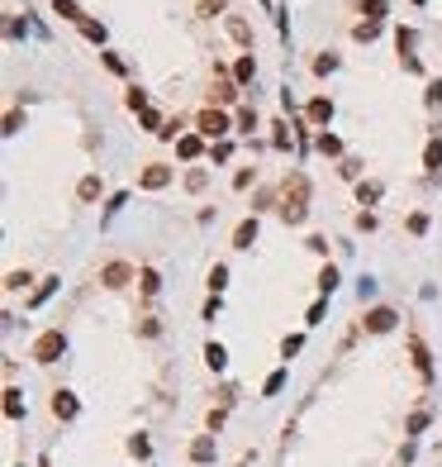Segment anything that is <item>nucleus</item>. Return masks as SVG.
Listing matches in <instances>:
<instances>
[{
	"label": "nucleus",
	"mask_w": 442,
	"mask_h": 467,
	"mask_svg": "<svg viewBox=\"0 0 442 467\" xmlns=\"http://www.w3.org/2000/svg\"><path fill=\"white\" fill-rule=\"evenodd\" d=\"M310 215V177L305 172H290L281 181V220L286 224H305Z\"/></svg>",
	"instance_id": "nucleus-1"
},
{
	"label": "nucleus",
	"mask_w": 442,
	"mask_h": 467,
	"mask_svg": "<svg viewBox=\"0 0 442 467\" xmlns=\"http://www.w3.org/2000/svg\"><path fill=\"white\" fill-rule=\"evenodd\" d=\"M62 353H67V334L62 329H43L38 339H33V348H29V357H33L38 367H52Z\"/></svg>",
	"instance_id": "nucleus-2"
},
{
	"label": "nucleus",
	"mask_w": 442,
	"mask_h": 467,
	"mask_svg": "<svg viewBox=\"0 0 442 467\" xmlns=\"http://www.w3.org/2000/svg\"><path fill=\"white\" fill-rule=\"evenodd\" d=\"M229 129H234V124H229V114L219 110V105H205V110L195 114V134L209 138V143H224V138H229Z\"/></svg>",
	"instance_id": "nucleus-3"
},
{
	"label": "nucleus",
	"mask_w": 442,
	"mask_h": 467,
	"mask_svg": "<svg viewBox=\"0 0 442 467\" xmlns=\"http://www.w3.org/2000/svg\"><path fill=\"white\" fill-rule=\"evenodd\" d=\"M238 101V82L224 72V67H214V82H209V105H234Z\"/></svg>",
	"instance_id": "nucleus-4"
},
{
	"label": "nucleus",
	"mask_w": 442,
	"mask_h": 467,
	"mask_svg": "<svg viewBox=\"0 0 442 467\" xmlns=\"http://www.w3.org/2000/svg\"><path fill=\"white\" fill-rule=\"evenodd\" d=\"M395 325H399V310H390V305H371V310H366V320H362L366 334H390Z\"/></svg>",
	"instance_id": "nucleus-5"
},
{
	"label": "nucleus",
	"mask_w": 442,
	"mask_h": 467,
	"mask_svg": "<svg viewBox=\"0 0 442 467\" xmlns=\"http://www.w3.org/2000/svg\"><path fill=\"white\" fill-rule=\"evenodd\" d=\"M129 281H138V272H133L129 262H105L100 267V286L105 291H124Z\"/></svg>",
	"instance_id": "nucleus-6"
},
{
	"label": "nucleus",
	"mask_w": 442,
	"mask_h": 467,
	"mask_svg": "<svg viewBox=\"0 0 442 467\" xmlns=\"http://www.w3.org/2000/svg\"><path fill=\"white\" fill-rule=\"evenodd\" d=\"M52 415H57L62 424H72V420H77V415H81V401H77V391H67V386H57V391H52Z\"/></svg>",
	"instance_id": "nucleus-7"
},
{
	"label": "nucleus",
	"mask_w": 442,
	"mask_h": 467,
	"mask_svg": "<svg viewBox=\"0 0 442 467\" xmlns=\"http://www.w3.org/2000/svg\"><path fill=\"white\" fill-rule=\"evenodd\" d=\"M172 177H176V172L167 163H148L138 172V186H143V191H162V186H172Z\"/></svg>",
	"instance_id": "nucleus-8"
},
{
	"label": "nucleus",
	"mask_w": 442,
	"mask_h": 467,
	"mask_svg": "<svg viewBox=\"0 0 442 467\" xmlns=\"http://www.w3.org/2000/svg\"><path fill=\"white\" fill-rule=\"evenodd\" d=\"M409 357H414L418 377H423V382H433V353H428V343H423L418 334H409Z\"/></svg>",
	"instance_id": "nucleus-9"
},
{
	"label": "nucleus",
	"mask_w": 442,
	"mask_h": 467,
	"mask_svg": "<svg viewBox=\"0 0 442 467\" xmlns=\"http://www.w3.org/2000/svg\"><path fill=\"white\" fill-rule=\"evenodd\" d=\"M305 119H310L314 129H328V119H333V101H328V96H314L310 105H305Z\"/></svg>",
	"instance_id": "nucleus-10"
},
{
	"label": "nucleus",
	"mask_w": 442,
	"mask_h": 467,
	"mask_svg": "<svg viewBox=\"0 0 442 467\" xmlns=\"http://www.w3.org/2000/svg\"><path fill=\"white\" fill-rule=\"evenodd\" d=\"M100 191H105L100 172H86V177L77 181V200H81V205H96V200H100Z\"/></svg>",
	"instance_id": "nucleus-11"
},
{
	"label": "nucleus",
	"mask_w": 442,
	"mask_h": 467,
	"mask_svg": "<svg viewBox=\"0 0 442 467\" xmlns=\"http://www.w3.org/2000/svg\"><path fill=\"white\" fill-rule=\"evenodd\" d=\"M52 15H57V20H62V24H86V20H91V15H86V10H81L77 0H52Z\"/></svg>",
	"instance_id": "nucleus-12"
},
{
	"label": "nucleus",
	"mask_w": 442,
	"mask_h": 467,
	"mask_svg": "<svg viewBox=\"0 0 442 467\" xmlns=\"http://www.w3.org/2000/svg\"><path fill=\"white\" fill-rule=\"evenodd\" d=\"M423 172H428V177H438L442 172V129H433L428 148H423Z\"/></svg>",
	"instance_id": "nucleus-13"
},
{
	"label": "nucleus",
	"mask_w": 442,
	"mask_h": 467,
	"mask_svg": "<svg viewBox=\"0 0 442 467\" xmlns=\"http://www.w3.org/2000/svg\"><path fill=\"white\" fill-rule=\"evenodd\" d=\"M200 153H205V138H200V134H181V138H176V158L195 163Z\"/></svg>",
	"instance_id": "nucleus-14"
},
{
	"label": "nucleus",
	"mask_w": 442,
	"mask_h": 467,
	"mask_svg": "<svg viewBox=\"0 0 442 467\" xmlns=\"http://www.w3.org/2000/svg\"><path fill=\"white\" fill-rule=\"evenodd\" d=\"M229 38H234V43H243V48L252 53V24H247L243 15H229Z\"/></svg>",
	"instance_id": "nucleus-15"
},
{
	"label": "nucleus",
	"mask_w": 442,
	"mask_h": 467,
	"mask_svg": "<svg viewBox=\"0 0 442 467\" xmlns=\"http://www.w3.org/2000/svg\"><path fill=\"white\" fill-rule=\"evenodd\" d=\"M257 229H261L257 215H247V220L234 229V248H252V244H257Z\"/></svg>",
	"instance_id": "nucleus-16"
},
{
	"label": "nucleus",
	"mask_w": 442,
	"mask_h": 467,
	"mask_svg": "<svg viewBox=\"0 0 442 467\" xmlns=\"http://www.w3.org/2000/svg\"><path fill=\"white\" fill-rule=\"evenodd\" d=\"M314 148H319L323 158H342V138L328 134V129H319V134H314Z\"/></svg>",
	"instance_id": "nucleus-17"
},
{
	"label": "nucleus",
	"mask_w": 442,
	"mask_h": 467,
	"mask_svg": "<svg viewBox=\"0 0 442 467\" xmlns=\"http://www.w3.org/2000/svg\"><path fill=\"white\" fill-rule=\"evenodd\" d=\"M5 420H24V391L5 386Z\"/></svg>",
	"instance_id": "nucleus-18"
},
{
	"label": "nucleus",
	"mask_w": 442,
	"mask_h": 467,
	"mask_svg": "<svg viewBox=\"0 0 442 467\" xmlns=\"http://www.w3.org/2000/svg\"><path fill=\"white\" fill-rule=\"evenodd\" d=\"M252 77H257V57H252V53H243V57L234 62V82H238V86H247Z\"/></svg>",
	"instance_id": "nucleus-19"
},
{
	"label": "nucleus",
	"mask_w": 442,
	"mask_h": 467,
	"mask_svg": "<svg viewBox=\"0 0 442 467\" xmlns=\"http://www.w3.org/2000/svg\"><path fill=\"white\" fill-rule=\"evenodd\" d=\"M205 362H209V372H224V367H229V348L209 339V343H205Z\"/></svg>",
	"instance_id": "nucleus-20"
},
{
	"label": "nucleus",
	"mask_w": 442,
	"mask_h": 467,
	"mask_svg": "<svg viewBox=\"0 0 442 467\" xmlns=\"http://www.w3.org/2000/svg\"><path fill=\"white\" fill-rule=\"evenodd\" d=\"M190 463H214V434H200L190 443Z\"/></svg>",
	"instance_id": "nucleus-21"
},
{
	"label": "nucleus",
	"mask_w": 442,
	"mask_h": 467,
	"mask_svg": "<svg viewBox=\"0 0 442 467\" xmlns=\"http://www.w3.org/2000/svg\"><path fill=\"white\" fill-rule=\"evenodd\" d=\"M314 286H319V296H333V291H338V267H333V262H323Z\"/></svg>",
	"instance_id": "nucleus-22"
},
{
	"label": "nucleus",
	"mask_w": 442,
	"mask_h": 467,
	"mask_svg": "<svg viewBox=\"0 0 442 467\" xmlns=\"http://www.w3.org/2000/svg\"><path fill=\"white\" fill-rule=\"evenodd\" d=\"M205 286H209V296H219V291L229 286V267H224V262H214V267H209V276H205Z\"/></svg>",
	"instance_id": "nucleus-23"
},
{
	"label": "nucleus",
	"mask_w": 442,
	"mask_h": 467,
	"mask_svg": "<svg viewBox=\"0 0 442 467\" xmlns=\"http://www.w3.org/2000/svg\"><path fill=\"white\" fill-rule=\"evenodd\" d=\"M381 195H386V186H381V181H357V200H362V205H376Z\"/></svg>",
	"instance_id": "nucleus-24"
},
{
	"label": "nucleus",
	"mask_w": 442,
	"mask_h": 467,
	"mask_svg": "<svg viewBox=\"0 0 442 467\" xmlns=\"http://www.w3.org/2000/svg\"><path fill=\"white\" fill-rule=\"evenodd\" d=\"M29 281H33V272H29V267H15V272H5V291H24Z\"/></svg>",
	"instance_id": "nucleus-25"
},
{
	"label": "nucleus",
	"mask_w": 442,
	"mask_h": 467,
	"mask_svg": "<svg viewBox=\"0 0 442 467\" xmlns=\"http://www.w3.org/2000/svg\"><path fill=\"white\" fill-rule=\"evenodd\" d=\"M138 286H143V296H157V291H162V276H157V267H143V272H138Z\"/></svg>",
	"instance_id": "nucleus-26"
},
{
	"label": "nucleus",
	"mask_w": 442,
	"mask_h": 467,
	"mask_svg": "<svg viewBox=\"0 0 442 467\" xmlns=\"http://www.w3.org/2000/svg\"><path fill=\"white\" fill-rule=\"evenodd\" d=\"M395 43H399V57H409V48L418 43V34L409 24H399V29H395Z\"/></svg>",
	"instance_id": "nucleus-27"
},
{
	"label": "nucleus",
	"mask_w": 442,
	"mask_h": 467,
	"mask_svg": "<svg viewBox=\"0 0 442 467\" xmlns=\"http://www.w3.org/2000/svg\"><path fill=\"white\" fill-rule=\"evenodd\" d=\"M52 291H57V276H43V281H38V291H33V296H29V305H33V310H38V305L48 301Z\"/></svg>",
	"instance_id": "nucleus-28"
},
{
	"label": "nucleus",
	"mask_w": 442,
	"mask_h": 467,
	"mask_svg": "<svg viewBox=\"0 0 442 467\" xmlns=\"http://www.w3.org/2000/svg\"><path fill=\"white\" fill-rule=\"evenodd\" d=\"M209 186V172L205 167H190V172H185V191H205Z\"/></svg>",
	"instance_id": "nucleus-29"
},
{
	"label": "nucleus",
	"mask_w": 442,
	"mask_h": 467,
	"mask_svg": "<svg viewBox=\"0 0 442 467\" xmlns=\"http://www.w3.org/2000/svg\"><path fill=\"white\" fill-rule=\"evenodd\" d=\"M423 105H428V110H438V105H442V82H438V77L423 86Z\"/></svg>",
	"instance_id": "nucleus-30"
},
{
	"label": "nucleus",
	"mask_w": 442,
	"mask_h": 467,
	"mask_svg": "<svg viewBox=\"0 0 442 467\" xmlns=\"http://www.w3.org/2000/svg\"><path fill=\"white\" fill-rule=\"evenodd\" d=\"M300 348H305V334H286V339H281V357H286V362L300 353Z\"/></svg>",
	"instance_id": "nucleus-31"
},
{
	"label": "nucleus",
	"mask_w": 442,
	"mask_h": 467,
	"mask_svg": "<svg viewBox=\"0 0 442 467\" xmlns=\"http://www.w3.org/2000/svg\"><path fill=\"white\" fill-rule=\"evenodd\" d=\"M81 38H91V43H100V48H105V38H109V34H105V24L86 20V24H81Z\"/></svg>",
	"instance_id": "nucleus-32"
},
{
	"label": "nucleus",
	"mask_w": 442,
	"mask_h": 467,
	"mask_svg": "<svg viewBox=\"0 0 442 467\" xmlns=\"http://www.w3.org/2000/svg\"><path fill=\"white\" fill-rule=\"evenodd\" d=\"M314 72H319V77L338 72V53H319V57H314Z\"/></svg>",
	"instance_id": "nucleus-33"
},
{
	"label": "nucleus",
	"mask_w": 442,
	"mask_h": 467,
	"mask_svg": "<svg viewBox=\"0 0 442 467\" xmlns=\"http://www.w3.org/2000/svg\"><path fill=\"white\" fill-rule=\"evenodd\" d=\"M224 420H229V406L209 410V415H205V429H209V434H219V429H224Z\"/></svg>",
	"instance_id": "nucleus-34"
},
{
	"label": "nucleus",
	"mask_w": 442,
	"mask_h": 467,
	"mask_svg": "<svg viewBox=\"0 0 442 467\" xmlns=\"http://www.w3.org/2000/svg\"><path fill=\"white\" fill-rule=\"evenodd\" d=\"M362 10H366V20H371V24H381V20H386V0H362Z\"/></svg>",
	"instance_id": "nucleus-35"
},
{
	"label": "nucleus",
	"mask_w": 442,
	"mask_h": 467,
	"mask_svg": "<svg viewBox=\"0 0 442 467\" xmlns=\"http://www.w3.org/2000/svg\"><path fill=\"white\" fill-rule=\"evenodd\" d=\"M376 34H381V24H371V20H362V24L352 29V38H357V43H371Z\"/></svg>",
	"instance_id": "nucleus-36"
},
{
	"label": "nucleus",
	"mask_w": 442,
	"mask_h": 467,
	"mask_svg": "<svg viewBox=\"0 0 442 467\" xmlns=\"http://www.w3.org/2000/svg\"><path fill=\"white\" fill-rule=\"evenodd\" d=\"M238 129H243V134H252V129H257V110H252V105H243V110H238Z\"/></svg>",
	"instance_id": "nucleus-37"
},
{
	"label": "nucleus",
	"mask_w": 442,
	"mask_h": 467,
	"mask_svg": "<svg viewBox=\"0 0 442 467\" xmlns=\"http://www.w3.org/2000/svg\"><path fill=\"white\" fill-rule=\"evenodd\" d=\"M100 62L109 67V72H114V77H124V72H129V62H124L119 53H100Z\"/></svg>",
	"instance_id": "nucleus-38"
},
{
	"label": "nucleus",
	"mask_w": 442,
	"mask_h": 467,
	"mask_svg": "<svg viewBox=\"0 0 442 467\" xmlns=\"http://www.w3.org/2000/svg\"><path fill=\"white\" fill-rule=\"evenodd\" d=\"M129 453H133V458H153V443L143 439V434H133V439H129Z\"/></svg>",
	"instance_id": "nucleus-39"
},
{
	"label": "nucleus",
	"mask_w": 442,
	"mask_h": 467,
	"mask_svg": "<svg viewBox=\"0 0 442 467\" xmlns=\"http://www.w3.org/2000/svg\"><path fill=\"white\" fill-rule=\"evenodd\" d=\"M138 119H143V129H153V134H162V129H167V119H162L157 110H143Z\"/></svg>",
	"instance_id": "nucleus-40"
},
{
	"label": "nucleus",
	"mask_w": 442,
	"mask_h": 467,
	"mask_svg": "<svg viewBox=\"0 0 442 467\" xmlns=\"http://www.w3.org/2000/svg\"><path fill=\"white\" fill-rule=\"evenodd\" d=\"M423 429H428V410H414L409 424H404V434H423Z\"/></svg>",
	"instance_id": "nucleus-41"
},
{
	"label": "nucleus",
	"mask_w": 442,
	"mask_h": 467,
	"mask_svg": "<svg viewBox=\"0 0 442 467\" xmlns=\"http://www.w3.org/2000/svg\"><path fill=\"white\" fill-rule=\"evenodd\" d=\"M224 5H229V0H200V20H214V15H224Z\"/></svg>",
	"instance_id": "nucleus-42"
},
{
	"label": "nucleus",
	"mask_w": 442,
	"mask_h": 467,
	"mask_svg": "<svg viewBox=\"0 0 442 467\" xmlns=\"http://www.w3.org/2000/svg\"><path fill=\"white\" fill-rule=\"evenodd\" d=\"M124 101H129V110H138V114L148 110V91H138V86H133V91L124 96Z\"/></svg>",
	"instance_id": "nucleus-43"
},
{
	"label": "nucleus",
	"mask_w": 442,
	"mask_h": 467,
	"mask_svg": "<svg viewBox=\"0 0 442 467\" xmlns=\"http://www.w3.org/2000/svg\"><path fill=\"white\" fill-rule=\"evenodd\" d=\"M209 158H214V163H229V158H234V143H229V138H224V143H214V148H209Z\"/></svg>",
	"instance_id": "nucleus-44"
},
{
	"label": "nucleus",
	"mask_w": 442,
	"mask_h": 467,
	"mask_svg": "<svg viewBox=\"0 0 442 467\" xmlns=\"http://www.w3.org/2000/svg\"><path fill=\"white\" fill-rule=\"evenodd\" d=\"M252 181H257V167H243V172H238V177H234V186H238V191H247Z\"/></svg>",
	"instance_id": "nucleus-45"
},
{
	"label": "nucleus",
	"mask_w": 442,
	"mask_h": 467,
	"mask_svg": "<svg viewBox=\"0 0 442 467\" xmlns=\"http://www.w3.org/2000/svg\"><path fill=\"white\" fill-rule=\"evenodd\" d=\"M138 334H143V339H157V334H162V325H157V315H143V325H138Z\"/></svg>",
	"instance_id": "nucleus-46"
},
{
	"label": "nucleus",
	"mask_w": 442,
	"mask_h": 467,
	"mask_svg": "<svg viewBox=\"0 0 442 467\" xmlns=\"http://www.w3.org/2000/svg\"><path fill=\"white\" fill-rule=\"evenodd\" d=\"M281 386H286V372H271V377H266V386H261V396H276Z\"/></svg>",
	"instance_id": "nucleus-47"
},
{
	"label": "nucleus",
	"mask_w": 442,
	"mask_h": 467,
	"mask_svg": "<svg viewBox=\"0 0 442 467\" xmlns=\"http://www.w3.org/2000/svg\"><path fill=\"white\" fill-rule=\"evenodd\" d=\"M338 172L347 177V181H362V163H357V158H347V163H342Z\"/></svg>",
	"instance_id": "nucleus-48"
},
{
	"label": "nucleus",
	"mask_w": 442,
	"mask_h": 467,
	"mask_svg": "<svg viewBox=\"0 0 442 467\" xmlns=\"http://www.w3.org/2000/svg\"><path fill=\"white\" fill-rule=\"evenodd\" d=\"M409 234H428V215H423V210L409 215Z\"/></svg>",
	"instance_id": "nucleus-49"
},
{
	"label": "nucleus",
	"mask_w": 442,
	"mask_h": 467,
	"mask_svg": "<svg viewBox=\"0 0 442 467\" xmlns=\"http://www.w3.org/2000/svg\"><path fill=\"white\" fill-rule=\"evenodd\" d=\"M20 129H24V114L10 110V114H5V134H20Z\"/></svg>",
	"instance_id": "nucleus-50"
},
{
	"label": "nucleus",
	"mask_w": 442,
	"mask_h": 467,
	"mask_svg": "<svg viewBox=\"0 0 442 467\" xmlns=\"http://www.w3.org/2000/svg\"><path fill=\"white\" fill-rule=\"evenodd\" d=\"M310 253H319V258H323V253H328V239H323V234H310Z\"/></svg>",
	"instance_id": "nucleus-51"
},
{
	"label": "nucleus",
	"mask_w": 442,
	"mask_h": 467,
	"mask_svg": "<svg viewBox=\"0 0 442 467\" xmlns=\"http://www.w3.org/2000/svg\"><path fill=\"white\" fill-rule=\"evenodd\" d=\"M357 229H362V234H371V229H376V215H371V210H362V215H357Z\"/></svg>",
	"instance_id": "nucleus-52"
},
{
	"label": "nucleus",
	"mask_w": 442,
	"mask_h": 467,
	"mask_svg": "<svg viewBox=\"0 0 442 467\" xmlns=\"http://www.w3.org/2000/svg\"><path fill=\"white\" fill-rule=\"evenodd\" d=\"M124 205H129V191H119V195H109V205H105V210H109V215H114V210H124Z\"/></svg>",
	"instance_id": "nucleus-53"
},
{
	"label": "nucleus",
	"mask_w": 442,
	"mask_h": 467,
	"mask_svg": "<svg viewBox=\"0 0 442 467\" xmlns=\"http://www.w3.org/2000/svg\"><path fill=\"white\" fill-rule=\"evenodd\" d=\"M271 143H276V148H290V134H286V124H276V134H271Z\"/></svg>",
	"instance_id": "nucleus-54"
},
{
	"label": "nucleus",
	"mask_w": 442,
	"mask_h": 467,
	"mask_svg": "<svg viewBox=\"0 0 442 467\" xmlns=\"http://www.w3.org/2000/svg\"><path fill=\"white\" fill-rule=\"evenodd\" d=\"M219 310H224V305H219V296H209V301H205V320H219Z\"/></svg>",
	"instance_id": "nucleus-55"
},
{
	"label": "nucleus",
	"mask_w": 442,
	"mask_h": 467,
	"mask_svg": "<svg viewBox=\"0 0 442 467\" xmlns=\"http://www.w3.org/2000/svg\"><path fill=\"white\" fill-rule=\"evenodd\" d=\"M414 5H423V0H414Z\"/></svg>",
	"instance_id": "nucleus-56"
},
{
	"label": "nucleus",
	"mask_w": 442,
	"mask_h": 467,
	"mask_svg": "<svg viewBox=\"0 0 442 467\" xmlns=\"http://www.w3.org/2000/svg\"><path fill=\"white\" fill-rule=\"evenodd\" d=\"M20 467H24V463H20Z\"/></svg>",
	"instance_id": "nucleus-57"
}]
</instances>
